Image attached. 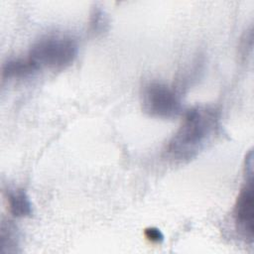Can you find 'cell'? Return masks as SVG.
Wrapping results in <instances>:
<instances>
[{
	"instance_id": "1",
	"label": "cell",
	"mask_w": 254,
	"mask_h": 254,
	"mask_svg": "<svg viewBox=\"0 0 254 254\" xmlns=\"http://www.w3.org/2000/svg\"><path fill=\"white\" fill-rule=\"evenodd\" d=\"M219 129V114L209 106L189 109L183 122L166 147L169 159L188 162L201 152Z\"/></svg>"
},
{
	"instance_id": "2",
	"label": "cell",
	"mask_w": 254,
	"mask_h": 254,
	"mask_svg": "<svg viewBox=\"0 0 254 254\" xmlns=\"http://www.w3.org/2000/svg\"><path fill=\"white\" fill-rule=\"evenodd\" d=\"M76 41L65 35H49L38 40L30 49L28 59L38 67L62 69L76 58Z\"/></svg>"
},
{
	"instance_id": "3",
	"label": "cell",
	"mask_w": 254,
	"mask_h": 254,
	"mask_svg": "<svg viewBox=\"0 0 254 254\" xmlns=\"http://www.w3.org/2000/svg\"><path fill=\"white\" fill-rule=\"evenodd\" d=\"M141 103L143 111L156 118L171 119L182 112V102L175 89L158 81L144 85Z\"/></svg>"
},
{
	"instance_id": "4",
	"label": "cell",
	"mask_w": 254,
	"mask_h": 254,
	"mask_svg": "<svg viewBox=\"0 0 254 254\" xmlns=\"http://www.w3.org/2000/svg\"><path fill=\"white\" fill-rule=\"evenodd\" d=\"M253 180L247 177L233 208V219L237 231L246 242L252 244L254 237V195Z\"/></svg>"
},
{
	"instance_id": "5",
	"label": "cell",
	"mask_w": 254,
	"mask_h": 254,
	"mask_svg": "<svg viewBox=\"0 0 254 254\" xmlns=\"http://www.w3.org/2000/svg\"><path fill=\"white\" fill-rule=\"evenodd\" d=\"M7 202L9 211L15 217H27L32 214V203L22 189L10 190L7 191Z\"/></svg>"
},
{
	"instance_id": "6",
	"label": "cell",
	"mask_w": 254,
	"mask_h": 254,
	"mask_svg": "<svg viewBox=\"0 0 254 254\" xmlns=\"http://www.w3.org/2000/svg\"><path fill=\"white\" fill-rule=\"evenodd\" d=\"M38 70V67L27 59H12L2 66L3 78L27 77Z\"/></svg>"
},
{
	"instance_id": "7",
	"label": "cell",
	"mask_w": 254,
	"mask_h": 254,
	"mask_svg": "<svg viewBox=\"0 0 254 254\" xmlns=\"http://www.w3.org/2000/svg\"><path fill=\"white\" fill-rule=\"evenodd\" d=\"M0 244L2 253H14L18 246V233L16 227L10 222H2Z\"/></svg>"
},
{
	"instance_id": "8",
	"label": "cell",
	"mask_w": 254,
	"mask_h": 254,
	"mask_svg": "<svg viewBox=\"0 0 254 254\" xmlns=\"http://www.w3.org/2000/svg\"><path fill=\"white\" fill-rule=\"evenodd\" d=\"M90 29L94 33H101L105 30L107 25V19L104 14V11L99 7H94L90 14Z\"/></svg>"
},
{
	"instance_id": "9",
	"label": "cell",
	"mask_w": 254,
	"mask_h": 254,
	"mask_svg": "<svg viewBox=\"0 0 254 254\" xmlns=\"http://www.w3.org/2000/svg\"><path fill=\"white\" fill-rule=\"evenodd\" d=\"M144 236L151 243H161L164 240V234L157 227H147L144 230Z\"/></svg>"
}]
</instances>
